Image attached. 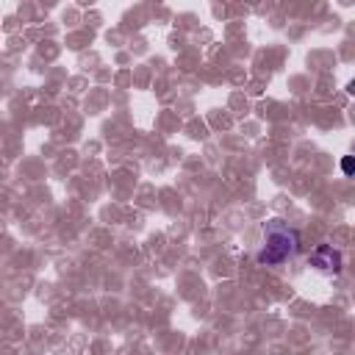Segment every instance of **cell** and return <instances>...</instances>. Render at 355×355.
I'll list each match as a JSON object with an SVG mask.
<instances>
[{"mask_svg":"<svg viewBox=\"0 0 355 355\" xmlns=\"http://www.w3.org/2000/svg\"><path fill=\"white\" fill-rule=\"evenodd\" d=\"M341 170H344V175H349V172H352V159H349V156L341 161Z\"/></svg>","mask_w":355,"mask_h":355,"instance_id":"cell-3","label":"cell"},{"mask_svg":"<svg viewBox=\"0 0 355 355\" xmlns=\"http://www.w3.org/2000/svg\"><path fill=\"white\" fill-rule=\"evenodd\" d=\"M264 236L267 239H264V250L258 253V264L275 267V264H283L286 258H292L297 253V233L289 225H283L281 219L267 222Z\"/></svg>","mask_w":355,"mask_h":355,"instance_id":"cell-1","label":"cell"},{"mask_svg":"<svg viewBox=\"0 0 355 355\" xmlns=\"http://www.w3.org/2000/svg\"><path fill=\"white\" fill-rule=\"evenodd\" d=\"M311 264L319 267V270H325V272H338V270H341V256H338L333 247L322 245V247L311 256Z\"/></svg>","mask_w":355,"mask_h":355,"instance_id":"cell-2","label":"cell"}]
</instances>
